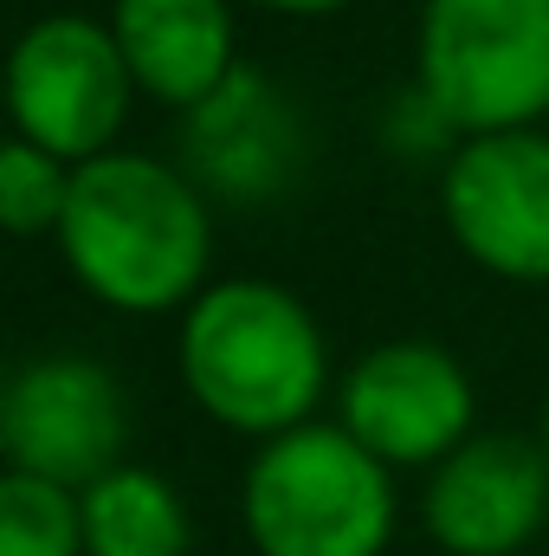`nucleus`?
I'll return each instance as SVG.
<instances>
[{"instance_id": "f257e3e1", "label": "nucleus", "mask_w": 549, "mask_h": 556, "mask_svg": "<svg viewBox=\"0 0 549 556\" xmlns=\"http://www.w3.org/2000/svg\"><path fill=\"white\" fill-rule=\"evenodd\" d=\"M59 247L91 298L142 317V311L201 298L214 220H207L201 188L162 168L155 155L104 149L72 168Z\"/></svg>"}, {"instance_id": "f03ea898", "label": "nucleus", "mask_w": 549, "mask_h": 556, "mask_svg": "<svg viewBox=\"0 0 549 556\" xmlns=\"http://www.w3.org/2000/svg\"><path fill=\"white\" fill-rule=\"evenodd\" d=\"M181 382L220 427L278 440L323 395V337L291 291L227 278L181 317Z\"/></svg>"}, {"instance_id": "7ed1b4c3", "label": "nucleus", "mask_w": 549, "mask_h": 556, "mask_svg": "<svg viewBox=\"0 0 549 556\" xmlns=\"http://www.w3.org/2000/svg\"><path fill=\"white\" fill-rule=\"evenodd\" d=\"M395 466L343 420H304L246 466L240 518L259 556H382L395 538Z\"/></svg>"}, {"instance_id": "20e7f679", "label": "nucleus", "mask_w": 549, "mask_h": 556, "mask_svg": "<svg viewBox=\"0 0 549 556\" xmlns=\"http://www.w3.org/2000/svg\"><path fill=\"white\" fill-rule=\"evenodd\" d=\"M420 98L472 137L549 117V0H426Z\"/></svg>"}, {"instance_id": "39448f33", "label": "nucleus", "mask_w": 549, "mask_h": 556, "mask_svg": "<svg viewBox=\"0 0 549 556\" xmlns=\"http://www.w3.org/2000/svg\"><path fill=\"white\" fill-rule=\"evenodd\" d=\"M130 91H137V72L117 33L85 13H52L26 26L7 65V111L20 137L39 142L59 162L104 155L130 111Z\"/></svg>"}, {"instance_id": "423d86ee", "label": "nucleus", "mask_w": 549, "mask_h": 556, "mask_svg": "<svg viewBox=\"0 0 549 556\" xmlns=\"http://www.w3.org/2000/svg\"><path fill=\"white\" fill-rule=\"evenodd\" d=\"M124 440H130V402L117 376L91 356H33L13 369L0 395L7 472L85 492L111 466H124Z\"/></svg>"}, {"instance_id": "0eeeda50", "label": "nucleus", "mask_w": 549, "mask_h": 556, "mask_svg": "<svg viewBox=\"0 0 549 556\" xmlns=\"http://www.w3.org/2000/svg\"><path fill=\"white\" fill-rule=\"evenodd\" d=\"M446 227L498 278H549V137L491 130L446 162Z\"/></svg>"}, {"instance_id": "6e6552de", "label": "nucleus", "mask_w": 549, "mask_h": 556, "mask_svg": "<svg viewBox=\"0 0 549 556\" xmlns=\"http://www.w3.org/2000/svg\"><path fill=\"white\" fill-rule=\"evenodd\" d=\"M343 427L382 466H439L472 440V382L439 343H382L343 382Z\"/></svg>"}, {"instance_id": "1a4fd4ad", "label": "nucleus", "mask_w": 549, "mask_h": 556, "mask_svg": "<svg viewBox=\"0 0 549 556\" xmlns=\"http://www.w3.org/2000/svg\"><path fill=\"white\" fill-rule=\"evenodd\" d=\"M420 518L446 556H518L549 525L544 440L531 446L518 433H472L433 466Z\"/></svg>"}, {"instance_id": "9d476101", "label": "nucleus", "mask_w": 549, "mask_h": 556, "mask_svg": "<svg viewBox=\"0 0 549 556\" xmlns=\"http://www.w3.org/2000/svg\"><path fill=\"white\" fill-rule=\"evenodd\" d=\"M137 91L162 104H207L233 78V13L227 0H117L111 20Z\"/></svg>"}, {"instance_id": "9b49d317", "label": "nucleus", "mask_w": 549, "mask_h": 556, "mask_svg": "<svg viewBox=\"0 0 549 556\" xmlns=\"http://www.w3.org/2000/svg\"><path fill=\"white\" fill-rule=\"evenodd\" d=\"M194 162L201 175H214L220 188H278V162H284V117H278L272 91L253 85V78H227L207 104H194Z\"/></svg>"}, {"instance_id": "f8f14e48", "label": "nucleus", "mask_w": 549, "mask_h": 556, "mask_svg": "<svg viewBox=\"0 0 549 556\" xmlns=\"http://www.w3.org/2000/svg\"><path fill=\"white\" fill-rule=\"evenodd\" d=\"M85 556H188V505L149 466H111L98 485L78 492Z\"/></svg>"}, {"instance_id": "ddd939ff", "label": "nucleus", "mask_w": 549, "mask_h": 556, "mask_svg": "<svg viewBox=\"0 0 549 556\" xmlns=\"http://www.w3.org/2000/svg\"><path fill=\"white\" fill-rule=\"evenodd\" d=\"M0 556H85V511L72 485L7 472L0 479Z\"/></svg>"}, {"instance_id": "4468645a", "label": "nucleus", "mask_w": 549, "mask_h": 556, "mask_svg": "<svg viewBox=\"0 0 549 556\" xmlns=\"http://www.w3.org/2000/svg\"><path fill=\"white\" fill-rule=\"evenodd\" d=\"M65 201H72V175L59 155H46L39 142L13 137L0 149V220L13 233H46L65 220Z\"/></svg>"}, {"instance_id": "2eb2a0df", "label": "nucleus", "mask_w": 549, "mask_h": 556, "mask_svg": "<svg viewBox=\"0 0 549 556\" xmlns=\"http://www.w3.org/2000/svg\"><path fill=\"white\" fill-rule=\"evenodd\" d=\"M253 7H272V13H336L349 0H253Z\"/></svg>"}, {"instance_id": "dca6fc26", "label": "nucleus", "mask_w": 549, "mask_h": 556, "mask_svg": "<svg viewBox=\"0 0 549 556\" xmlns=\"http://www.w3.org/2000/svg\"><path fill=\"white\" fill-rule=\"evenodd\" d=\"M544 453H549V420H544Z\"/></svg>"}]
</instances>
